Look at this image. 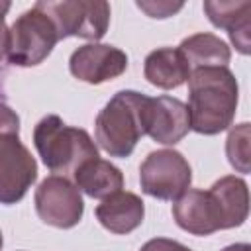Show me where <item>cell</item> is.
Instances as JSON below:
<instances>
[{
	"label": "cell",
	"mask_w": 251,
	"mask_h": 251,
	"mask_svg": "<svg viewBox=\"0 0 251 251\" xmlns=\"http://www.w3.org/2000/svg\"><path fill=\"white\" fill-rule=\"evenodd\" d=\"M145 98L135 90H120L96 116V141L110 157H129L141 135H145L141 116Z\"/></svg>",
	"instance_id": "3"
},
{
	"label": "cell",
	"mask_w": 251,
	"mask_h": 251,
	"mask_svg": "<svg viewBox=\"0 0 251 251\" xmlns=\"http://www.w3.org/2000/svg\"><path fill=\"white\" fill-rule=\"evenodd\" d=\"M137 8L145 10L151 18H167L171 14H175L176 10L182 8V4H171V2H137Z\"/></svg>",
	"instance_id": "19"
},
{
	"label": "cell",
	"mask_w": 251,
	"mask_h": 251,
	"mask_svg": "<svg viewBox=\"0 0 251 251\" xmlns=\"http://www.w3.org/2000/svg\"><path fill=\"white\" fill-rule=\"evenodd\" d=\"M143 75L153 86L171 90L188 80L190 69H188L182 53L178 51V47L176 49L161 47V49L151 51L145 57Z\"/></svg>",
	"instance_id": "14"
},
{
	"label": "cell",
	"mask_w": 251,
	"mask_h": 251,
	"mask_svg": "<svg viewBox=\"0 0 251 251\" xmlns=\"http://www.w3.org/2000/svg\"><path fill=\"white\" fill-rule=\"evenodd\" d=\"M139 251H192L186 245L175 241V239H167V237H155L149 239L147 243H143V247Z\"/></svg>",
	"instance_id": "20"
},
{
	"label": "cell",
	"mask_w": 251,
	"mask_h": 251,
	"mask_svg": "<svg viewBox=\"0 0 251 251\" xmlns=\"http://www.w3.org/2000/svg\"><path fill=\"white\" fill-rule=\"evenodd\" d=\"M8 31V63L18 67H35L43 63L59 41L53 20L35 4L20 14Z\"/></svg>",
	"instance_id": "4"
},
{
	"label": "cell",
	"mask_w": 251,
	"mask_h": 251,
	"mask_svg": "<svg viewBox=\"0 0 251 251\" xmlns=\"http://www.w3.org/2000/svg\"><path fill=\"white\" fill-rule=\"evenodd\" d=\"M73 176L76 188L88 194L90 198H106L124 186L122 171L110 161H104L100 157L84 161L75 171Z\"/></svg>",
	"instance_id": "15"
},
{
	"label": "cell",
	"mask_w": 251,
	"mask_h": 251,
	"mask_svg": "<svg viewBox=\"0 0 251 251\" xmlns=\"http://www.w3.org/2000/svg\"><path fill=\"white\" fill-rule=\"evenodd\" d=\"M212 194L216 196L222 214L226 229L241 226L249 216V190L243 178L235 175L222 176L212 184Z\"/></svg>",
	"instance_id": "17"
},
{
	"label": "cell",
	"mask_w": 251,
	"mask_h": 251,
	"mask_svg": "<svg viewBox=\"0 0 251 251\" xmlns=\"http://www.w3.org/2000/svg\"><path fill=\"white\" fill-rule=\"evenodd\" d=\"M33 143L45 167L51 173H59V176H71L84 161L98 157L90 135L80 127L67 126L55 114L37 122Z\"/></svg>",
	"instance_id": "2"
},
{
	"label": "cell",
	"mask_w": 251,
	"mask_h": 251,
	"mask_svg": "<svg viewBox=\"0 0 251 251\" xmlns=\"http://www.w3.org/2000/svg\"><path fill=\"white\" fill-rule=\"evenodd\" d=\"M239 86L227 67L194 69L188 75L190 129L216 135L227 129L237 110Z\"/></svg>",
	"instance_id": "1"
},
{
	"label": "cell",
	"mask_w": 251,
	"mask_h": 251,
	"mask_svg": "<svg viewBox=\"0 0 251 251\" xmlns=\"http://www.w3.org/2000/svg\"><path fill=\"white\" fill-rule=\"evenodd\" d=\"M141 116L143 131L163 145L178 143L190 129V116L186 104L173 96H147Z\"/></svg>",
	"instance_id": "9"
},
{
	"label": "cell",
	"mask_w": 251,
	"mask_h": 251,
	"mask_svg": "<svg viewBox=\"0 0 251 251\" xmlns=\"http://www.w3.org/2000/svg\"><path fill=\"white\" fill-rule=\"evenodd\" d=\"M226 153L233 169L239 173H249V124L243 122L235 126L226 139Z\"/></svg>",
	"instance_id": "18"
},
{
	"label": "cell",
	"mask_w": 251,
	"mask_h": 251,
	"mask_svg": "<svg viewBox=\"0 0 251 251\" xmlns=\"http://www.w3.org/2000/svg\"><path fill=\"white\" fill-rule=\"evenodd\" d=\"M18 133L0 129V204L20 202L37 178V163Z\"/></svg>",
	"instance_id": "7"
},
{
	"label": "cell",
	"mask_w": 251,
	"mask_h": 251,
	"mask_svg": "<svg viewBox=\"0 0 251 251\" xmlns=\"http://www.w3.org/2000/svg\"><path fill=\"white\" fill-rule=\"evenodd\" d=\"M173 218L178 227L192 235H210L226 229L222 208L212 190H186L173 204Z\"/></svg>",
	"instance_id": "10"
},
{
	"label": "cell",
	"mask_w": 251,
	"mask_h": 251,
	"mask_svg": "<svg viewBox=\"0 0 251 251\" xmlns=\"http://www.w3.org/2000/svg\"><path fill=\"white\" fill-rule=\"evenodd\" d=\"M192 169L182 153L175 149L151 151L139 167L141 190L159 200H176L188 190Z\"/></svg>",
	"instance_id": "6"
},
{
	"label": "cell",
	"mask_w": 251,
	"mask_h": 251,
	"mask_svg": "<svg viewBox=\"0 0 251 251\" xmlns=\"http://www.w3.org/2000/svg\"><path fill=\"white\" fill-rule=\"evenodd\" d=\"M55 24L59 39L82 37L98 41L110 24V4L104 0H73V2H35Z\"/></svg>",
	"instance_id": "5"
},
{
	"label": "cell",
	"mask_w": 251,
	"mask_h": 251,
	"mask_svg": "<svg viewBox=\"0 0 251 251\" xmlns=\"http://www.w3.org/2000/svg\"><path fill=\"white\" fill-rule=\"evenodd\" d=\"M222 251H251V247L247 243H235V245H229V247H226Z\"/></svg>",
	"instance_id": "22"
},
{
	"label": "cell",
	"mask_w": 251,
	"mask_h": 251,
	"mask_svg": "<svg viewBox=\"0 0 251 251\" xmlns=\"http://www.w3.org/2000/svg\"><path fill=\"white\" fill-rule=\"evenodd\" d=\"M2 243H4V239H2V231H0V249H2Z\"/></svg>",
	"instance_id": "24"
},
{
	"label": "cell",
	"mask_w": 251,
	"mask_h": 251,
	"mask_svg": "<svg viewBox=\"0 0 251 251\" xmlns=\"http://www.w3.org/2000/svg\"><path fill=\"white\" fill-rule=\"evenodd\" d=\"M35 210L41 222L69 229L76 226L84 212L80 190L67 176L51 175L35 190Z\"/></svg>",
	"instance_id": "8"
},
{
	"label": "cell",
	"mask_w": 251,
	"mask_h": 251,
	"mask_svg": "<svg viewBox=\"0 0 251 251\" xmlns=\"http://www.w3.org/2000/svg\"><path fill=\"white\" fill-rule=\"evenodd\" d=\"M8 41H10V31L4 22H0V61L8 53Z\"/></svg>",
	"instance_id": "21"
},
{
	"label": "cell",
	"mask_w": 251,
	"mask_h": 251,
	"mask_svg": "<svg viewBox=\"0 0 251 251\" xmlns=\"http://www.w3.org/2000/svg\"><path fill=\"white\" fill-rule=\"evenodd\" d=\"M178 51L190 71L204 67H227L231 59L227 43L214 33H194L180 41Z\"/></svg>",
	"instance_id": "16"
},
{
	"label": "cell",
	"mask_w": 251,
	"mask_h": 251,
	"mask_svg": "<svg viewBox=\"0 0 251 251\" xmlns=\"http://www.w3.org/2000/svg\"><path fill=\"white\" fill-rule=\"evenodd\" d=\"M69 69L75 78L90 84H100L120 76L127 69V55L114 45L88 43L73 51Z\"/></svg>",
	"instance_id": "11"
},
{
	"label": "cell",
	"mask_w": 251,
	"mask_h": 251,
	"mask_svg": "<svg viewBox=\"0 0 251 251\" xmlns=\"http://www.w3.org/2000/svg\"><path fill=\"white\" fill-rule=\"evenodd\" d=\"M145 216L143 200L133 192L118 190L96 206V218L98 222L112 233H129L135 227L141 226Z\"/></svg>",
	"instance_id": "12"
},
{
	"label": "cell",
	"mask_w": 251,
	"mask_h": 251,
	"mask_svg": "<svg viewBox=\"0 0 251 251\" xmlns=\"http://www.w3.org/2000/svg\"><path fill=\"white\" fill-rule=\"evenodd\" d=\"M10 2H6V0H0V22H4V16L8 14V10H10Z\"/></svg>",
	"instance_id": "23"
},
{
	"label": "cell",
	"mask_w": 251,
	"mask_h": 251,
	"mask_svg": "<svg viewBox=\"0 0 251 251\" xmlns=\"http://www.w3.org/2000/svg\"><path fill=\"white\" fill-rule=\"evenodd\" d=\"M204 12L216 27L227 29L229 39L239 53H249L251 2H204Z\"/></svg>",
	"instance_id": "13"
}]
</instances>
